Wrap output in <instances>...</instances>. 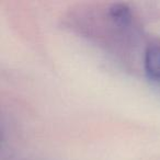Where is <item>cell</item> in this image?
I'll list each match as a JSON object with an SVG mask.
<instances>
[{
    "mask_svg": "<svg viewBox=\"0 0 160 160\" xmlns=\"http://www.w3.org/2000/svg\"><path fill=\"white\" fill-rule=\"evenodd\" d=\"M144 68L147 77L160 85V46L150 45L147 47L144 56Z\"/></svg>",
    "mask_w": 160,
    "mask_h": 160,
    "instance_id": "obj_1",
    "label": "cell"
},
{
    "mask_svg": "<svg viewBox=\"0 0 160 160\" xmlns=\"http://www.w3.org/2000/svg\"><path fill=\"white\" fill-rule=\"evenodd\" d=\"M109 16L121 27H126L131 21V11L125 3H113L109 9Z\"/></svg>",
    "mask_w": 160,
    "mask_h": 160,
    "instance_id": "obj_2",
    "label": "cell"
}]
</instances>
